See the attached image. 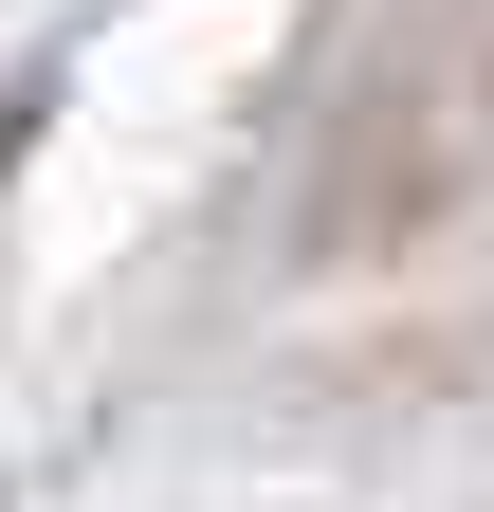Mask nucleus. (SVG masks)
<instances>
[{
  "mask_svg": "<svg viewBox=\"0 0 494 512\" xmlns=\"http://www.w3.org/2000/svg\"><path fill=\"white\" fill-rule=\"evenodd\" d=\"M37 110H55V74H19V92H0V183H19V147H37Z\"/></svg>",
  "mask_w": 494,
  "mask_h": 512,
  "instance_id": "nucleus-1",
  "label": "nucleus"
}]
</instances>
